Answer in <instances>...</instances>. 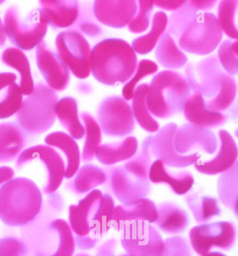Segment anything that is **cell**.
<instances>
[{"instance_id": "6da1fadb", "label": "cell", "mask_w": 238, "mask_h": 256, "mask_svg": "<svg viewBox=\"0 0 238 256\" xmlns=\"http://www.w3.org/2000/svg\"><path fill=\"white\" fill-rule=\"evenodd\" d=\"M138 62V54L127 40L104 38L92 48L90 74L104 86H124L136 72Z\"/></svg>"}, {"instance_id": "7a4b0ae2", "label": "cell", "mask_w": 238, "mask_h": 256, "mask_svg": "<svg viewBox=\"0 0 238 256\" xmlns=\"http://www.w3.org/2000/svg\"><path fill=\"white\" fill-rule=\"evenodd\" d=\"M44 202L39 186L28 178H14L0 188V220L10 227L34 221Z\"/></svg>"}, {"instance_id": "3957f363", "label": "cell", "mask_w": 238, "mask_h": 256, "mask_svg": "<svg viewBox=\"0 0 238 256\" xmlns=\"http://www.w3.org/2000/svg\"><path fill=\"white\" fill-rule=\"evenodd\" d=\"M15 168L22 177L33 180L46 195L58 191L65 178L64 159L46 144L26 148L17 158Z\"/></svg>"}, {"instance_id": "277c9868", "label": "cell", "mask_w": 238, "mask_h": 256, "mask_svg": "<svg viewBox=\"0 0 238 256\" xmlns=\"http://www.w3.org/2000/svg\"><path fill=\"white\" fill-rule=\"evenodd\" d=\"M192 92L186 78L178 71L163 70L149 84L146 104L154 118L170 119L182 113Z\"/></svg>"}, {"instance_id": "5b68a950", "label": "cell", "mask_w": 238, "mask_h": 256, "mask_svg": "<svg viewBox=\"0 0 238 256\" xmlns=\"http://www.w3.org/2000/svg\"><path fill=\"white\" fill-rule=\"evenodd\" d=\"M58 93L44 82L35 83L32 93L26 96L16 114L20 127L30 138L37 136L51 129L56 122Z\"/></svg>"}, {"instance_id": "8992f818", "label": "cell", "mask_w": 238, "mask_h": 256, "mask_svg": "<svg viewBox=\"0 0 238 256\" xmlns=\"http://www.w3.org/2000/svg\"><path fill=\"white\" fill-rule=\"evenodd\" d=\"M3 22L7 39L23 52L32 50L44 42L49 26L42 8L23 13L17 4L6 8Z\"/></svg>"}, {"instance_id": "52a82bcc", "label": "cell", "mask_w": 238, "mask_h": 256, "mask_svg": "<svg viewBox=\"0 0 238 256\" xmlns=\"http://www.w3.org/2000/svg\"><path fill=\"white\" fill-rule=\"evenodd\" d=\"M106 184L122 204H132L147 198L152 192L149 180L150 168L130 159L120 166H108Z\"/></svg>"}, {"instance_id": "ba28073f", "label": "cell", "mask_w": 238, "mask_h": 256, "mask_svg": "<svg viewBox=\"0 0 238 256\" xmlns=\"http://www.w3.org/2000/svg\"><path fill=\"white\" fill-rule=\"evenodd\" d=\"M224 32L216 14L200 13L190 23L178 40L179 47L184 52L208 56L219 47Z\"/></svg>"}, {"instance_id": "9c48e42d", "label": "cell", "mask_w": 238, "mask_h": 256, "mask_svg": "<svg viewBox=\"0 0 238 256\" xmlns=\"http://www.w3.org/2000/svg\"><path fill=\"white\" fill-rule=\"evenodd\" d=\"M96 118L102 134L108 138H127L136 129L131 104L122 96L112 95L102 99L97 106Z\"/></svg>"}, {"instance_id": "30bf717a", "label": "cell", "mask_w": 238, "mask_h": 256, "mask_svg": "<svg viewBox=\"0 0 238 256\" xmlns=\"http://www.w3.org/2000/svg\"><path fill=\"white\" fill-rule=\"evenodd\" d=\"M55 49L58 56L78 80H85L90 76L92 46L84 36L76 30H63L56 35Z\"/></svg>"}, {"instance_id": "8fae6325", "label": "cell", "mask_w": 238, "mask_h": 256, "mask_svg": "<svg viewBox=\"0 0 238 256\" xmlns=\"http://www.w3.org/2000/svg\"><path fill=\"white\" fill-rule=\"evenodd\" d=\"M184 78L193 94L206 100L216 97L223 87L226 72L222 69L216 54L197 62H190L184 68Z\"/></svg>"}, {"instance_id": "7c38bea8", "label": "cell", "mask_w": 238, "mask_h": 256, "mask_svg": "<svg viewBox=\"0 0 238 256\" xmlns=\"http://www.w3.org/2000/svg\"><path fill=\"white\" fill-rule=\"evenodd\" d=\"M28 247L34 256H72L76 246L68 222L56 218L48 224Z\"/></svg>"}, {"instance_id": "4fadbf2b", "label": "cell", "mask_w": 238, "mask_h": 256, "mask_svg": "<svg viewBox=\"0 0 238 256\" xmlns=\"http://www.w3.org/2000/svg\"><path fill=\"white\" fill-rule=\"evenodd\" d=\"M120 234V244L130 256H162L164 240L157 228L146 222L126 224Z\"/></svg>"}, {"instance_id": "5bb4252c", "label": "cell", "mask_w": 238, "mask_h": 256, "mask_svg": "<svg viewBox=\"0 0 238 256\" xmlns=\"http://www.w3.org/2000/svg\"><path fill=\"white\" fill-rule=\"evenodd\" d=\"M236 234L235 225L232 222L200 224L190 230V242L193 250L202 256L213 248L230 250L235 244Z\"/></svg>"}, {"instance_id": "9a60e30c", "label": "cell", "mask_w": 238, "mask_h": 256, "mask_svg": "<svg viewBox=\"0 0 238 256\" xmlns=\"http://www.w3.org/2000/svg\"><path fill=\"white\" fill-rule=\"evenodd\" d=\"M178 126L175 122H168L152 135L150 151L152 158L160 160L166 166L182 168L192 166L202 158L200 154H180L174 148V140Z\"/></svg>"}, {"instance_id": "2e32d148", "label": "cell", "mask_w": 238, "mask_h": 256, "mask_svg": "<svg viewBox=\"0 0 238 256\" xmlns=\"http://www.w3.org/2000/svg\"><path fill=\"white\" fill-rule=\"evenodd\" d=\"M174 144L175 150L180 154L202 152L213 156L219 147V141L210 129L198 127L189 122L178 128Z\"/></svg>"}, {"instance_id": "e0dca14e", "label": "cell", "mask_w": 238, "mask_h": 256, "mask_svg": "<svg viewBox=\"0 0 238 256\" xmlns=\"http://www.w3.org/2000/svg\"><path fill=\"white\" fill-rule=\"evenodd\" d=\"M36 63L46 84L54 92L67 90L70 83V72L56 51L44 40L36 48Z\"/></svg>"}, {"instance_id": "ac0fdd59", "label": "cell", "mask_w": 238, "mask_h": 256, "mask_svg": "<svg viewBox=\"0 0 238 256\" xmlns=\"http://www.w3.org/2000/svg\"><path fill=\"white\" fill-rule=\"evenodd\" d=\"M94 15L102 26L112 29L128 28L138 10L136 0H96L93 2Z\"/></svg>"}, {"instance_id": "d6986e66", "label": "cell", "mask_w": 238, "mask_h": 256, "mask_svg": "<svg viewBox=\"0 0 238 256\" xmlns=\"http://www.w3.org/2000/svg\"><path fill=\"white\" fill-rule=\"evenodd\" d=\"M219 147L216 156L211 159L200 160L195 163L197 172L208 176H216L224 173L230 170L238 159L237 144L232 135L226 130L218 132Z\"/></svg>"}, {"instance_id": "ffe728a7", "label": "cell", "mask_w": 238, "mask_h": 256, "mask_svg": "<svg viewBox=\"0 0 238 256\" xmlns=\"http://www.w3.org/2000/svg\"><path fill=\"white\" fill-rule=\"evenodd\" d=\"M103 194L100 190H94L78 202V205L68 207V221L71 230L76 236L90 234V224L102 202Z\"/></svg>"}, {"instance_id": "44dd1931", "label": "cell", "mask_w": 238, "mask_h": 256, "mask_svg": "<svg viewBox=\"0 0 238 256\" xmlns=\"http://www.w3.org/2000/svg\"><path fill=\"white\" fill-rule=\"evenodd\" d=\"M38 4L52 29L69 30L76 24L80 12L78 0H40Z\"/></svg>"}, {"instance_id": "7402d4cb", "label": "cell", "mask_w": 238, "mask_h": 256, "mask_svg": "<svg viewBox=\"0 0 238 256\" xmlns=\"http://www.w3.org/2000/svg\"><path fill=\"white\" fill-rule=\"evenodd\" d=\"M158 218V208L150 199H138L132 204H120L114 210L112 227L120 232L126 224L133 222H146L154 224Z\"/></svg>"}, {"instance_id": "603a6c76", "label": "cell", "mask_w": 238, "mask_h": 256, "mask_svg": "<svg viewBox=\"0 0 238 256\" xmlns=\"http://www.w3.org/2000/svg\"><path fill=\"white\" fill-rule=\"evenodd\" d=\"M182 114L189 124L210 130L222 127L228 120L226 114L208 109L203 96L195 94L186 101Z\"/></svg>"}, {"instance_id": "cb8c5ba5", "label": "cell", "mask_w": 238, "mask_h": 256, "mask_svg": "<svg viewBox=\"0 0 238 256\" xmlns=\"http://www.w3.org/2000/svg\"><path fill=\"white\" fill-rule=\"evenodd\" d=\"M149 180L154 184H165L175 194H187L192 189L194 178L188 170L172 172L160 160H154L150 166Z\"/></svg>"}, {"instance_id": "d4e9b609", "label": "cell", "mask_w": 238, "mask_h": 256, "mask_svg": "<svg viewBox=\"0 0 238 256\" xmlns=\"http://www.w3.org/2000/svg\"><path fill=\"white\" fill-rule=\"evenodd\" d=\"M30 138L16 122H0V164L17 160L29 144Z\"/></svg>"}, {"instance_id": "484cf974", "label": "cell", "mask_w": 238, "mask_h": 256, "mask_svg": "<svg viewBox=\"0 0 238 256\" xmlns=\"http://www.w3.org/2000/svg\"><path fill=\"white\" fill-rule=\"evenodd\" d=\"M44 142L61 152L66 164L65 178H72L79 170L82 162L80 149L76 140L64 132L55 131L48 134Z\"/></svg>"}, {"instance_id": "4316f807", "label": "cell", "mask_w": 238, "mask_h": 256, "mask_svg": "<svg viewBox=\"0 0 238 256\" xmlns=\"http://www.w3.org/2000/svg\"><path fill=\"white\" fill-rule=\"evenodd\" d=\"M158 218L154 226L164 234H184L190 225V218L184 208L174 202H162L157 206Z\"/></svg>"}, {"instance_id": "83f0119b", "label": "cell", "mask_w": 238, "mask_h": 256, "mask_svg": "<svg viewBox=\"0 0 238 256\" xmlns=\"http://www.w3.org/2000/svg\"><path fill=\"white\" fill-rule=\"evenodd\" d=\"M106 170L93 164H85L80 167L76 175L64 184L65 189L76 196L87 194L98 186L106 184Z\"/></svg>"}, {"instance_id": "f1b7e54d", "label": "cell", "mask_w": 238, "mask_h": 256, "mask_svg": "<svg viewBox=\"0 0 238 256\" xmlns=\"http://www.w3.org/2000/svg\"><path fill=\"white\" fill-rule=\"evenodd\" d=\"M0 61L16 71L19 76L18 85L23 95L26 96L32 93L35 82L29 58L24 52L15 47L6 48L0 55Z\"/></svg>"}, {"instance_id": "f546056e", "label": "cell", "mask_w": 238, "mask_h": 256, "mask_svg": "<svg viewBox=\"0 0 238 256\" xmlns=\"http://www.w3.org/2000/svg\"><path fill=\"white\" fill-rule=\"evenodd\" d=\"M138 149V138L128 136L120 141L101 144L96 154V158L106 166L128 161L136 154Z\"/></svg>"}, {"instance_id": "4dcf8cb0", "label": "cell", "mask_w": 238, "mask_h": 256, "mask_svg": "<svg viewBox=\"0 0 238 256\" xmlns=\"http://www.w3.org/2000/svg\"><path fill=\"white\" fill-rule=\"evenodd\" d=\"M158 66L165 70H175L184 68L188 64V55L179 47L178 42L166 32L154 50Z\"/></svg>"}, {"instance_id": "1f68e13d", "label": "cell", "mask_w": 238, "mask_h": 256, "mask_svg": "<svg viewBox=\"0 0 238 256\" xmlns=\"http://www.w3.org/2000/svg\"><path fill=\"white\" fill-rule=\"evenodd\" d=\"M56 116L62 127L74 140L84 138L85 129L78 110L77 100L71 96H65L58 100L56 106Z\"/></svg>"}, {"instance_id": "d6a6232c", "label": "cell", "mask_w": 238, "mask_h": 256, "mask_svg": "<svg viewBox=\"0 0 238 256\" xmlns=\"http://www.w3.org/2000/svg\"><path fill=\"white\" fill-rule=\"evenodd\" d=\"M168 18L166 12L162 10L154 14L148 32L136 37L131 42L136 54L146 55L154 50L162 37L168 32Z\"/></svg>"}, {"instance_id": "836d02e7", "label": "cell", "mask_w": 238, "mask_h": 256, "mask_svg": "<svg viewBox=\"0 0 238 256\" xmlns=\"http://www.w3.org/2000/svg\"><path fill=\"white\" fill-rule=\"evenodd\" d=\"M149 84L142 83L134 90L131 101V106L134 120L140 128L148 133H156L160 129L159 122L156 120L146 104V95Z\"/></svg>"}, {"instance_id": "e575fe53", "label": "cell", "mask_w": 238, "mask_h": 256, "mask_svg": "<svg viewBox=\"0 0 238 256\" xmlns=\"http://www.w3.org/2000/svg\"><path fill=\"white\" fill-rule=\"evenodd\" d=\"M216 190L220 202L238 218V159L230 170L220 176Z\"/></svg>"}, {"instance_id": "d590c367", "label": "cell", "mask_w": 238, "mask_h": 256, "mask_svg": "<svg viewBox=\"0 0 238 256\" xmlns=\"http://www.w3.org/2000/svg\"><path fill=\"white\" fill-rule=\"evenodd\" d=\"M186 195V202L197 223H207L221 214L216 198L195 192H189Z\"/></svg>"}, {"instance_id": "8d00e7d4", "label": "cell", "mask_w": 238, "mask_h": 256, "mask_svg": "<svg viewBox=\"0 0 238 256\" xmlns=\"http://www.w3.org/2000/svg\"><path fill=\"white\" fill-rule=\"evenodd\" d=\"M80 116L85 129L84 142L81 152L82 162L90 163L94 161L101 146L102 132L96 118L90 112H81Z\"/></svg>"}, {"instance_id": "74e56055", "label": "cell", "mask_w": 238, "mask_h": 256, "mask_svg": "<svg viewBox=\"0 0 238 256\" xmlns=\"http://www.w3.org/2000/svg\"><path fill=\"white\" fill-rule=\"evenodd\" d=\"M115 207L114 199L109 193L103 194L102 202L90 224V234L101 240L112 227V215Z\"/></svg>"}, {"instance_id": "f35d334b", "label": "cell", "mask_w": 238, "mask_h": 256, "mask_svg": "<svg viewBox=\"0 0 238 256\" xmlns=\"http://www.w3.org/2000/svg\"><path fill=\"white\" fill-rule=\"evenodd\" d=\"M71 29L90 38H99L104 34V28L94 15L93 2H80L79 16L76 24Z\"/></svg>"}, {"instance_id": "ab89813d", "label": "cell", "mask_w": 238, "mask_h": 256, "mask_svg": "<svg viewBox=\"0 0 238 256\" xmlns=\"http://www.w3.org/2000/svg\"><path fill=\"white\" fill-rule=\"evenodd\" d=\"M218 17L222 31L230 40H238V0H222Z\"/></svg>"}, {"instance_id": "60d3db41", "label": "cell", "mask_w": 238, "mask_h": 256, "mask_svg": "<svg viewBox=\"0 0 238 256\" xmlns=\"http://www.w3.org/2000/svg\"><path fill=\"white\" fill-rule=\"evenodd\" d=\"M200 13L192 5L190 0H186L180 8L172 12L168 16V33L178 42L184 30Z\"/></svg>"}, {"instance_id": "b9f144b4", "label": "cell", "mask_w": 238, "mask_h": 256, "mask_svg": "<svg viewBox=\"0 0 238 256\" xmlns=\"http://www.w3.org/2000/svg\"><path fill=\"white\" fill-rule=\"evenodd\" d=\"M23 99L24 95L18 83L0 87V119L8 118L16 114Z\"/></svg>"}, {"instance_id": "7bdbcfd3", "label": "cell", "mask_w": 238, "mask_h": 256, "mask_svg": "<svg viewBox=\"0 0 238 256\" xmlns=\"http://www.w3.org/2000/svg\"><path fill=\"white\" fill-rule=\"evenodd\" d=\"M238 92V85L236 78L226 72L222 90L216 97L206 100V106L212 111L224 113L237 98Z\"/></svg>"}, {"instance_id": "ee69618b", "label": "cell", "mask_w": 238, "mask_h": 256, "mask_svg": "<svg viewBox=\"0 0 238 256\" xmlns=\"http://www.w3.org/2000/svg\"><path fill=\"white\" fill-rule=\"evenodd\" d=\"M159 70V66L156 62L148 58H143L138 62L136 72L130 80L122 86V96L128 101L131 100L136 87L145 78L154 76Z\"/></svg>"}, {"instance_id": "f6af8a7d", "label": "cell", "mask_w": 238, "mask_h": 256, "mask_svg": "<svg viewBox=\"0 0 238 256\" xmlns=\"http://www.w3.org/2000/svg\"><path fill=\"white\" fill-rule=\"evenodd\" d=\"M138 12L127 28L133 34H142L148 31L152 24L154 8V1L138 0Z\"/></svg>"}, {"instance_id": "bcb514c9", "label": "cell", "mask_w": 238, "mask_h": 256, "mask_svg": "<svg viewBox=\"0 0 238 256\" xmlns=\"http://www.w3.org/2000/svg\"><path fill=\"white\" fill-rule=\"evenodd\" d=\"M234 40L226 39L222 40L218 47V61L224 70L232 76L238 74V58L234 54L232 49Z\"/></svg>"}, {"instance_id": "7dc6e473", "label": "cell", "mask_w": 238, "mask_h": 256, "mask_svg": "<svg viewBox=\"0 0 238 256\" xmlns=\"http://www.w3.org/2000/svg\"><path fill=\"white\" fill-rule=\"evenodd\" d=\"M30 248L24 240L20 238H0V256H29Z\"/></svg>"}, {"instance_id": "c3c4849f", "label": "cell", "mask_w": 238, "mask_h": 256, "mask_svg": "<svg viewBox=\"0 0 238 256\" xmlns=\"http://www.w3.org/2000/svg\"><path fill=\"white\" fill-rule=\"evenodd\" d=\"M164 250L162 256H193L188 240L180 236H173L164 240Z\"/></svg>"}, {"instance_id": "681fc988", "label": "cell", "mask_w": 238, "mask_h": 256, "mask_svg": "<svg viewBox=\"0 0 238 256\" xmlns=\"http://www.w3.org/2000/svg\"><path fill=\"white\" fill-rule=\"evenodd\" d=\"M100 241V240L94 238L90 234L86 236H76L74 238L76 246L82 250H88L95 248Z\"/></svg>"}, {"instance_id": "f907efd6", "label": "cell", "mask_w": 238, "mask_h": 256, "mask_svg": "<svg viewBox=\"0 0 238 256\" xmlns=\"http://www.w3.org/2000/svg\"><path fill=\"white\" fill-rule=\"evenodd\" d=\"M186 0H157L154 1V7L162 12H175L180 8L186 2Z\"/></svg>"}, {"instance_id": "816d5d0a", "label": "cell", "mask_w": 238, "mask_h": 256, "mask_svg": "<svg viewBox=\"0 0 238 256\" xmlns=\"http://www.w3.org/2000/svg\"><path fill=\"white\" fill-rule=\"evenodd\" d=\"M118 241L116 238H112L106 240L98 247L95 256H116V252Z\"/></svg>"}, {"instance_id": "f5cc1de1", "label": "cell", "mask_w": 238, "mask_h": 256, "mask_svg": "<svg viewBox=\"0 0 238 256\" xmlns=\"http://www.w3.org/2000/svg\"><path fill=\"white\" fill-rule=\"evenodd\" d=\"M192 5L200 13L208 12L216 6V0H190Z\"/></svg>"}, {"instance_id": "db71d44e", "label": "cell", "mask_w": 238, "mask_h": 256, "mask_svg": "<svg viewBox=\"0 0 238 256\" xmlns=\"http://www.w3.org/2000/svg\"><path fill=\"white\" fill-rule=\"evenodd\" d=\"M15 170L8 166H0V188L4 184L14 178Z\"/></svg>"}, {"instance_id": "11a10c76", "label": "cell", "mask_w": 238, "mask_h": 256, "mask_svg": "<svg viewBox=\"0 0 238 256\" xmlns=\"http://www.w3.org/2000/svg\"><path fill=\"white\" fill-rule=\"evenodd\" d=\"M76 90L81 95L90 96L93 94L94 88L93 85L88 82L80 80V82L76 84Z\"/></svg>"}, {"instance_id": "9f6ffc18", "label": "cell", "mask_w": 238, "mask_h": 256, "mask_svg": "<svg viewBox=\"0 0 238 256\" xmlns=\"http://www.w3.org/2000/svg\"><path fill=\"white\" fill-rule=\"evenodd\" d=\"M18 76L14 72H0V87L8 84L17 82Z\"/></svg>"}, {"instance_id": "6f0895ef", "label": "cell", "mask_w": 238, "mask_h": 256, "mask_svg": "<svg viewBox=\"0 0 238 256\" xmlns=\"http://www.w3.org/2000/svg\"><path fill=\"white\" fill-rule=\"evenodd\" d=\"M227 111L228 113L226 114L228 118H230L234 120H238V98H236L232 106Z\"/></svg>"}, {"instance_id": "680465c9", "label": "cell", "mask_w": 238, "mask_h": 256, "mask_svg": "<svg viewBox=\"0 0 238 256\" xmlns=\"http://www.w3.org/2000/svg\"><path fill=\"white\" fill-rule=\"evenodd\" d=\"M6 36L4 26L3 19L0 17V49L4 47L6 44Z\"/></svg>"}, {"instance_id": "91938a15", "label": "cell", "mask_w": 238, "mask_h": 256, "mask_svg": "<svg viewBox=\"0 0 238 256\" xmlns=\"http://www.w3.org/2000/svg\"><path fill=\"white\" fill-rule=\"evenodd\" d=\"M232 49L234 54L238 58V40H236V42H232Z\"/></svg>"}, {"instance_id": "94428289", "label": "cell", "mask_w": 238, "mask_h": 256, "mask_svg": "<svg viewBox=\"0 0 238 256\" xmlns=\"http://www.w3.org/2000/svg\"><path fill=\"white\" fill-rule=\"evenodd\" d=\"M202 256H226L224 254L220 253V252H210V253L206 254V255Z\"/></svg>"}, {"instance_id": "6125c7cd", "label": "cell", "mask_w": 238, "mask_h": 256, "mask_svg": "<svg viewBox=\"0 0 238 256\" xmlns=\"http://www.w3.org/2000/svg\"><path fill=\"white\" fill-rule=\"evenodd\" d=\"M74 256H90V254H86V253H79L77 255H76Z\"/></svg>"}, {"instance_id": "be15d7a7", "label": "cell", "mask_w": 238, "mask_h": 256, "mask_svg": "<svg viewBox=\"0 0 238 256\" xmlns=\"http://www.w3.org/2000/svg\"><path fill=\"white\" fill-rule=\"evenodd\" d=\"M235 136H236V138H238V128L235 131Z\"/></svg>"}, {"instance_id": "e7e4bbea", "label": "cell", "mask_w": 238, "mask_h": 256, "mask_svg": "<svg viewBox=\"0 0 238 256\" xmlns=\"http://www.w3.org/2000/svg\"><path fill=\"white\" fill-rule=\"evenodd\" d=\"M117 256H130L128 255V254H120V255H118Z\"/></svg>"}, {"instance_id": "03108f58", "label": "cell", "mask_w": 238, "mask_h": 256, "mask_svg": "<svg viewBox=\"0 0 238 256\" xmlns=\"http://www.w3.org/2000/svg\"><path fill=\"white\" fill-rule=\"evenodd\" d=\"M3 3H4V1H1V0H0V5L2 4Z\"/></svg>"}]
</instances>
